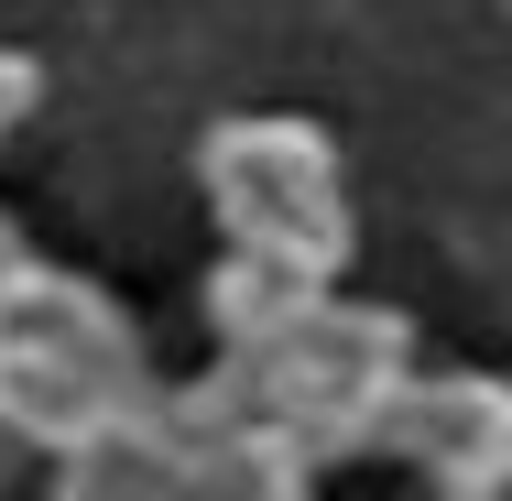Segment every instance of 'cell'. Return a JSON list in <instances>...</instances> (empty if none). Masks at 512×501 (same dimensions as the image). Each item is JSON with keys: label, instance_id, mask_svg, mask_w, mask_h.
<instances>
[{"label": "cell", "instance_id": "1", "mask_svg": "<svg viewBox=\"0 0 512 501\" xmlns=\"http://www.w3.org/2000/svg\"><path fill=\"white\" fill-rule=\"evenodd\" d=\"M229 218L262 240V251H327V175H316L306 142H240L229 153Z\"/></svg>", "mask_w": 512, "mask_h": 501}]
</instances>
